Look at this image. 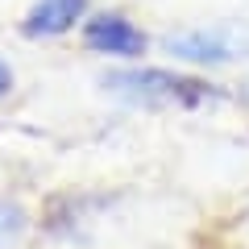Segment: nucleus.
Masks as SVG:
<instances>
[{
  "label": "nucleus",
  "mask_w": 249,
  "mask_h": 249,
  "mask_svg": "<svg viewBox=\"0 0 249 249\" xmlns=\"http://www.w3.org/2000/svg\"><path fill=\"white\" fill-rule=\"evenodd\" d=\"M104 88L116 91V96L133 100V104H178V108H191V104H204L212 100V83L196 79V75H178V71H162V67H129V71H112L104 75Z\"/></svg>",
  "instance_id": "1"
},
{
  "label": "nucleus",
  "mask_w": 249,
  "mask_h": 249,
  "mask_svg": "<svg viewBox=\"0 0 249 249\" xmlns=\"http://www.w3.org/2000/svg\"><path fill=\"white\" fill-rule=\"evenodd\" d=\"M162 50L187 67H229L237 58H249V29L245 25H204L166 34Z\"/></svg>",
  "instance_id": "2"
},
{
  "label": "nucleus",
  "mask_w": 249,
  "mask_h": 249,
  "mask_svg": "<svg viewBox=\"0 0 249 249\" xmlns=\"http://www.w3.org/2000/svg\"><path fill=\"white\" fill-rule=\"evenodd\" d=\"M83 46L91 54L104 58H121V62H137L150 46V37L124 17V13H91L83 21Z\"/></svg>",
  "instance_id": "3"
},
{
  "label": "nucleus",
  "mask_w": 249,
  "mask_h": 249,
  "mask_svg": "<svg viewBox=\"0 0 249 249\" xmlns=\"http://www.w3.org/2000/svg\"><path fill=\"white\" fill-rule=\"evenodd\" d=\"M88 21V0H34L21 21L25 37H62Z\"/></svg>",
  "instance_id": "4"
},
{
  "label": "nucleus",
  "mask_w": 249,
  "mask_h": 249,
  "mask_svg": "<svg viewBox=\"0 0 249 249\" xmlns=\"http://www.w3.org/2000/svg\"><path fill=\"white\" fill-rule=\"evenodd\" d=\"M21 232H25V212H21L17 204H4V199H0V249L13 245Z\"/></svg>",
  "instance_id": "5"
},
{
  "label": "nucleus",
  "mask_w": 249,
  "mask_h": 249,
  "mask_svg": "<svg viewBox=\"0 0 249 249\" xmlns=\"http://www.w3.org/2000/svg\"><path fill=\"white\" fill-rule=\"evenodd\" d=\"M9 91H13V67H9L4 58H0V100L9 96Z\"/></svg>",
  "instance_id": "6"
}]
</instances>
